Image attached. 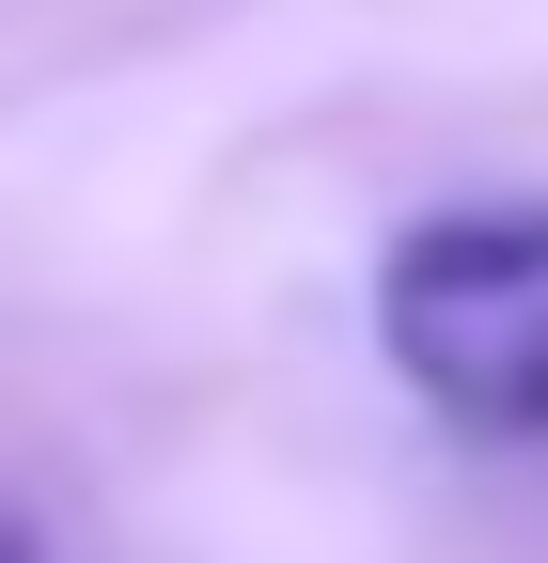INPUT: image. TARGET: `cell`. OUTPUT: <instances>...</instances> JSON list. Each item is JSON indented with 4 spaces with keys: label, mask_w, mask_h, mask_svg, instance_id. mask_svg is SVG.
Segmentation results:
<instances>
[{
    "label": "cell",
    "mask_w": 548,
    "mask_h": 563,
    "mask_svg": "<svg viewBox=\"0 0 548 563\" xmlns=\"http://www.w3.org/2000/svg\"><path fill=\"white\" fill-rule=\"evenodd\" d=\"M376 344L470 439H548V203H439L376 251Z\"/></svg>",
    "instance_id": "6da1fadb"
},
{
    "label": "cell",
    "mask_w": 548,
    "mask_h": 563,
    "mask_svg": "<svg viewBox=\"0 0 548 563\" xmlns=\"http://www.w3.org/2000/svg\"><path fill=\"white\" fill-rule=\"evenodd\" d=\"M0 563H32V532H17V517H0Z\"/></svg>",
    "instance_id": "7a4b0ae2"
}]
</instances>
